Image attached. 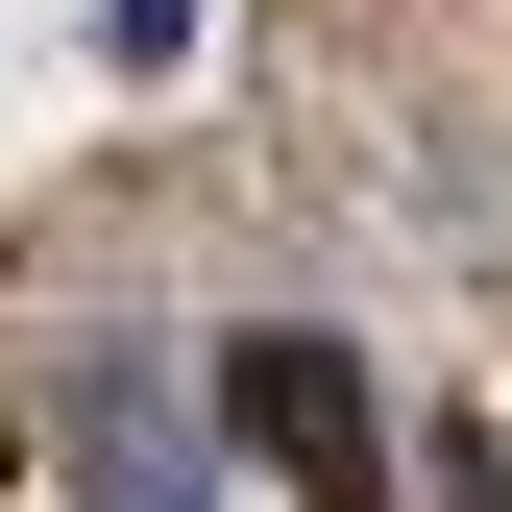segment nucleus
<instances>
[{"instance_id": "f257e3e1", "label": "nucleus", "mask_w": 512, "mask_h": 512, "mask_svg": "<svg viewBox=\"0 0 512 512\" xmlns=\"http://www.w3.org/2000/svg\"><path fill=\"white\" fill-rule=\"evenodd\" d=\"M220 439L269 488H317V512H391V391H366L317 317H244V342H220Z\"/></svg>"}, {"instance_id": "20e7f679", "label": "nucleus", "mask_w": 512, "mask_h": 512, "mask_svg": "<svg viewBox=\"0 0 512 512\" xmlns=\"http://www.w3.org/2000/svg\"><path fill=\"white\" fill-rule=\"evenodd\" d=\"M98 49H122V74H171V49H196V0H98Z\"/></svg>"}, {"instance_id": "f03ea898", "label": "nucleus", "mask_w": 512, "mask_h": 512, "mask_svg": "<svg viewBox=\"0 0 512 512\" xmlns=\"http://www.w3.org/2000/svg\"><path fill=\"white\" fill-rule=\"evenodd\" d=\"M74 488L98 512H220L196 439H171V366H98V391H74Z\"/></svg>"}, {"instance_id": "7ed1b4c3", "label": "nucleus", "mask_w": 512, "mask_h": 512, "mask_svg": "<svg viewBox=\"0 0 512 512\" xmlns=\"http://www.w3.org/2000/svg\"><path fill=\"white\" fill-rule=\"evenodd\" d=\"M439 512H512V439L488 415H439Z\"/></svg>"}]
</instances>
